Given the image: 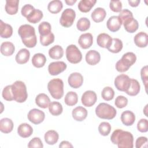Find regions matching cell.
Here are the masks:
<instances>
[{
  "instance_id": "6da1fadb",
  "label": "cell",
  "mask_w": 148,
  "mask_h": 148,
  "mask_svg": "<svg viewBox=\"0 0 148 148\" xmlns=\"http://www.w3.org/2000/svg\"><path fill=\"white\" fill-rule=\"evenodd\" d=\"M110 140L119 148H132L134 147V137L128 131L121 129L114 130L110 136Z\"/></svg>"
},
{
  "instance_id": "7a4b0ae2",
  "label": "cell",
  "mask_w": 148,
  "mask_h": 148,
  "mask_svg": "<svg viewBox=\"0 0 148 148\" xmlns=\"http://www.w3.org/2000/svg\"><path fill=\"white\" fill-rule=\"evenodd\" d=\"M18 34L23 44L28 48L35 47L37 43V38L34 27L29 24L21 25L18 29Z\"/></svg>"
},
{
  "instance_id": "3957f363",
  "label": "cell",
  "mask_w": 148,
  "mask_h": 148,
  "mask_svg": "<svg viewBox=\"0 0 148 148\" xmlns=\"http://www.w3.org/2000/svg\"><path fill=\"white\" fill-rule=\"evenodd\" d=\"M12 90L14 100L18 103L25 102L28 97L27 87L25 83L17 80L12 84Z\"/></svg>"
},
{
  "instance_id": "277c9868",
  "label": "cell",
  "mask_w": 148,
  "mask_h": 148,
  "mask_svg": "<svg viewBox=\"0 0 148 148\" xmlns=\"http://www.w3.org/2000/svg\"><path fill=\"white\" fill-rule=\"evenodd\" d=\"M95 114L100 119L112 120L115 117L117 114L116 109L110 105L102 102L95 108Z\"/></svg>"
},
{
  "instance_id": "5b68a950",
  "label": "cell",
  "mask_w": 148,
  "mask_h": 148,
  "mask_svg": "<svg viewBox=\"0 0 148 148\" xmlns=\"http://www.w3.org/2000/svg\"><path fill=\"white\" fill-rule=\"evenodd\" d=\"M136 61V56L132 52H127L124 54L120 60L116 64V69L119 72L127 71Z\"/></svg>"
},
{
  "instance_id": "8992f818",
  "label": "cell",
  "mask_w": 148,
  "mask_h": 148,
  "mask_svg": "<svg viewBox=\"0 0 148 148\" xmlns=\"http://www.w3.org/2000/svg\"><path fill=\"white\" fill-rule=\"evenodd\" d=\"M47 89L53 98L61 99L64 95L63 81L59 78L51 79L47 84Z\"/></svg>"
},
{
  "instance_id": "52a82bcc",
  "label": "cell",
  "mask_w": 148,
  "mask_h": 148,
  "mask_svg": "<svg viewBox=\"0 0 148 148\" xmlns=\"http://www.w3.org/2000/svg\"><path fill=\"white\" fill-rule=\"evenodd\" d=\"M67 60L72 64H77L82 61V54L80 50L75 45H70L66 49Z\"/></svg>"
},
{
  "instance_id": "ba28073f",
  "label": "cell",
  "mask_w": 148,
  "mask_h": 148,
  "mask_svg": "<svg viewBox=\"0 0 148 148\" xmlns=\"http://www.w3.org/2000/svg\"><path fill=\"white\" fill-rule=\"evenodd\" d=\"M75 17V11L71 8H67L62 12L60 19V23L64 27H69L72 25Z\"/></svg>"
},
{
  "instance_id": "9c48e42d",
  "label": "cell",
  "mask_w": 148,
  "mask_h": 148,
  "mask_svg": "<svg viewBox=\"0 0 148 148\" xmlns=\"http://www.w3.org/2000/svg\"><path fill=\"white\" fill-rule=\"evenodd\" d=\"M116 88L121 91L125 92L129 88L131 84V78L125 74L118 75L114 81Z\"/></svg>"
},
{
  "instance_id": "30bf717a",
  "label": "cell",
  "mask_w": 148,
  "mask_h": 148,
  "mask_svg": "<svg viewBox=\"0 0 148 148\" xmlns=\"http://www.w3.org/2000/svg\"><path fill=\"white\" fill-rule=\"evenodd\" d=\"M28 120L34 124H39L43 121L45 118V113L38 109H32L28 113Z\"/></svg>"
},
{
  "instance_id": "8fae6325",
  "label": "cell",
  "mask_w": 148,
  "mask_h": 148,
  "mask_svg": "<svg viewBox=\"0 0 148 148\" xmlns=\"http://www.w3.org/2000/svg\"><path fill=\"white\" fill-rule=\"evenodd\" d=\"M97 100V94L92 90H87L85 91L81 98L82 104L86 107H91L93 106L96 103Z\"/></svg>"
},
{
  "instance_id": "7c38bea8",
  "label": "cell",
  "mask_w": 148,
  "mask_h": 148,
  "mask_svg": "<svg viewBox=\"0 0 148 148\" xmlns=\"http://www.w3.org/2000/svg\"><path fill=\"white\" fill-rule=\"evenodd\" d=\"M67 65L64 61H56L50 63L48 66V71L50 75L56 76L64 72Z\"/></svg>"
},
{
  "instance_id": "4fadbf2b",
  "label": "cell",
  "mask_w": 148,
  "mask_h": 148,
  "mask_svg": "<svg viewBox=\"0 0 148 148\" xmlns=\"http://www.w3.org/2000/svg\"><path fill=\"white\" fill-rule=\"evenodd\" d=\"M68 82L72 88H77L82 86L83 77L82 74L79 72H73L69 76Z\"/></svg>"
},
{
  "instance_id": "5bb4252c",
  "label": "cell",
  "mask_w": 148,
  "mask_h": 148,
  "mask_svg": "<svg viewBox=\"0 0 148 148\" xmlns=\"http://www.w3.org/2000/svg\"><path fill=\"white\" fill-rule=\"evenodd\" d=\"M93 43V36L90 33L82 34L78 39V43L83 49L90 48Z\"/></svg>"
},
{
  "instance_id": "9a60e30c",
  "label": "cell",
  "mask_w": 148,
  "mask_h": 148,
  "mask_svg": "<svg viewBox=\"0 0 148 148\" xmlns=\"http://www.w3.org/2000/svg\"><path fill=\"white\" fill-rule=\"evenodd\" d=\"M122 25L121 21L117 16H113L109 17L106 23L107 28L111 32H116L120 29Z\"/></svg>"
},
{
  "instance_id": "2e32d148",
  "label": "cell",
  "mask_w": 148,
  "mask_h": 148,
  "mask_svg": "<svg viewBox=\"0 0 148 148\" xmlns=\"http://www.w3.org/2000/svg\"><path fill=\"white\" fill-rule=\"evenodd\" d=\"M86 61L90 65L97 64L101 60V56L98 51L95 50H90L86 54Z\"/></svg>"
},
{
  "instance_id": "e0dca14e",
  "label": "cell",
  "mask_w": 148,
  "mask_h": 148,
  "mask_svg": "<svg viewBox=\"0 0 148 148\" xmlns=\"http://www.w3.org/2000/svg\"><path fill=\"white\" fill-rule=\"evenodd\" d=\"M87 110L83 106H79L74 108L72 112V117L74 120L77 121H82L87 116Z\"/></svg>"
},
{
  "instance_id": "ac0fdd59",
  "label": "cell",
  "mask_w": 148,
  "mask_h": 148,
  "mask_svg": "<svg viewBox=\"0 0 148 148\" xmlns=\"http://www.w3.org/2000/svg\"><path fill=\"white\" fill-rule=\"evenodd\" d=\"M122 24H123L125 31L130 33L135 32L139 27V23L134 17L126 19L122 23Z\"/></svg>"
},
{
  "instance_id": "d6986e66",
  "label": "cell",
  "mask_w": 148,
  "mask_h": 148,
  "mask_svg": "<svg viewBox=\"0 0 148 148\" xmlns=\"http://www.w3.org/2000/svg\"><path fill=\"white\" fill-rule=\"evenodd\" d=\"M112 42V37L105 33H101L99 34L97 38V45L102 48L108 49Z\"/></svg>"
},
{
  "instance_id": "ffe728a7",
  "label": "cell",
  "mask_w": 148,
  "mask_h": 148,
  "mask_svg": "<svg viewBox=\"0 0 148 148\" xmlns=\"http://www.w3.org/2000/svg\"><path fill=\"white\" fill-rule=\"evenodd\" d=\"M134 43L139 47H145L148 44V35L146 32H140L136 34L134 38Z\"/></svg>"
},
{
  "instance_id": "44dd1931",
  "label": "cell",
  "mask_w": 148,
  "mask_h": 148,
  "mask_svg": "<svg viewBox=\"0 0 148 148\" xmlns=\"http://www.w3.org/2000/svg\"><path fill=\"white\" fill-rule=\"evenodd\" d=\"M121 121L124 125L131 126L135 121V115L130 110H125L121 114Z\"/></svg>"
},
{
  "instance_id": "7402d4cb",
  "label": "cell",
  "mask_w": 148,
  "mask_h": 148,
  "mask_svg": "<svg viewBox=\"0 0 148 148\" xmlns=\"http://www.w3.org/2000/svg\"><path fill=\"white\" fill-rule=\"evenodd\" d=\"M17 133L22 138H28L32 134L33 128L27 123H22L18 127Z\"/></svg>"
},
{
  "instance_id": "603a6c76",
  "label": "cell",
  "mask_w": 148,
  "mask_h": 148,
  "mask_svg": "<svg viewBox=\"0 0 148 148\" xmlns=\"http://www.w3.org/2000/svg\"><path fill=\"white\" fill-rule=\"evenodd\" d=\"M30 57V53L27 49H20L16 55L15 60L18 64H24L27 63Z\"/></svg>"
},
{
  "instance_id": "cb8c5ba5",
  "label": "cell",
  "mask_w": 148,
  "mask_h": 148,
  "mask_svg": "<svg viewBox=\"0 0 148 148\" xmlns=\"http://www.w3.org/2000/svg\"><path fill=\"white\" fill-rule=\"evenodd\" d=\"M35 103L39 108L45 109L49 107L50 103V99L46 94L40 93L36 97Z\"/></svg>"
},
{
  "instance_id": "d4e9b609",
  "label": "cell",
  "mask_w": 148,
  "mask_h": 148,
  "mask_svg": "<svg viewBox=\"0 0 148 148\" xmlns=\"http://www.w3.org/2000/svg\"><path fill=\"white\" fill-rule=\"evenodd\" d=\"M18 0H7L5 7V11L10 15L16 14L18 12Z\"/></svg>"
},
{
  "instance_id": "484cf974",
  "label": "cell",
  "mask_w": 148,
  "mask_h": 148,
  "mask_svg": "<svg viewBox=\"0 0 148 148\" xmlns=\"http://www.w3.org/2000/svg\"><path fill=\"white\" fill-rule=\"evenodd\" d=\"M106 16L105 10L102 8H95L91 13V17L92 20L95 23H100L104 20Z\"/></svg>"
},
{
  "instance_id": "4316f807",
  "label": "cell",
  "mask_w": 148,
  "mask_h": 148,
  "mask_svg": "<svg viewBox=\"0 0 148 148\" xmlns=\"http://www.w3.org/2000/svg\"><path fill=\"white\" fill-rule=\"evenodd\" d=\"M13 121L9 118H3L0 121V131L4 134H8L13 129Z\"/></svg>"
},
{
  "instance_id": "83f0119b",
  "label": "cell",
  "mask_w": 148,
  "mask_h": 148,
  "mask_svg": "<svg viewBox=\"0 0 148 148\" xmlns=\"http://www.w3.org/2000/svg\"><path fill=\"white\" fill-rule=\"evenodd\" d=\"M44 139L46 143L49 145H53L58 142L59 135L58 132L54 130H49L45 133Z\"/></svg>"
},
{
  "instance_id": "f1b7e54d",
  "label": "cell",
  "mask_w": 148,
  "mask_h": 148,
  "mask_svg": "<svg viewBox=\"0 0 148 148\" xmlns=\"http://www.w3.org/2000/svg\"><path fill=\"white\" fill-rule=\"evenodd\" d=\"M96 2V0H81L79 2L77 7L80 12L87 13L91 10Z\"/></svg>"
},
{
  "instance_id": "f546056e",
  "label": "cell",
  "mask_w": 148,
  "mask_h": 148,
  "mask_svg": "<svg viewBox=\"0 0 148 148\" xmlns=\"http://www.w3.org/2000/svg\"><path fill=\"white\" fill-rule=\"evenodd\" d=\"M15 50V47L10 42H4L1 45V53L5 56H12Z\"/></svg>"
},
{
  "instance_id": "4dcf8cb0",
  "label": "cell",
  "mask_w": 148,
  "mask_h": 148,
  "mask_svg": "<svg viewBox=\"0 0 148 148\" xmlns=\"http://www.w3.org/2000/svg\"><path fill=\"white\" fill-rule=\"evenodd\" d=\"M50 57L54 60H59L64 56V50L60 45H55L49 50Z\"/></svg>"
},
{
  "instance_id": "1f68e13d",
  "label": "cell",
  "mask_w": 148,
  "mask_h": 148,
  "mask_svg": "<svg viewBox=\"0 0 148 148\" xmlns=\"http://www.w3.org/2000/svg\"><path fill=\"white\" fill-rule=\"evenodd\" d=\"M1 27V37L2 38H9L13 34V28L12 27L5 23L2 20L0 21Z\"/></svg>"
},
{
  "instance_id": "d6a6232c",
  "label": "cell",
  "mask_w": 148,
  "mask_h": 148,
  "mask_svg": "<svg viewBox=\"0 0 148 148\" xmlns=\"http://www.w3.org/2000/svg\"><path fill=\"white\" fill-rule=\"evenodd\" d=\"M46 62V57L42 53H36L32 58V64L36 68L43 67Z\"/></svg>"
},
{
  "instance_id": "836d02e7",
  "label": "cell",
  "mask_w": 148,
  "mask_h": 148,
  "mask_svg": "<svg viewBox=\"0 0 148 148\" xmlns=\"http://www.w3.org/2000/svg\"><path fill=\"white\" fill-rule=\"evenodd\" d=\"M140 90V86L138 81L135 79H131L130 86L125 92L130 96H135L138 94Z\"/></svg>"
},
{
  "instance_id": "e575fe53",
  "label": "cell",
  "mask_w": 148,
  "mask_h": 148,
  "mask_svg": "<svg viewBox=\"0 0 148 148\" xmlns=\"http://www.w3.org/2000/svg\"><path fill=\"white\" fill-rule=\"evenodd\" d=\"M63 8L62 2L60 0H53L50 1L47 5L48 10L53 14L59 13Z\"/></svg>"
},
{
  "instance_id": "d590c367",
  "label": "cell",
  "mask_w": 148,
  "mask_h": 148,
  "mask_svg": "<svg viewBox=\"0 0 148 148\" xmlns=\"http://www.w3.org/2000/svg\"><path fill=\"white\" fill-rule=\"evenodd\" d=\"M49 112L53 116H57L61 114L63 111V108L59 102L53 101L50 102L49 106Z\"/></svg>"
},
{
  "instance_id": "8d00e7d4",
  "label": "cell",
  "mask_w": 148,
  "mask_h": 148,
  "mask_svg": "<svg viewBox=\"0 0 148 148\" xmlns=\"http://www.w3.org/2000/svg\"><path fill=\"white\" fill-rule=\"evenodd\" d=\"M123 45L122 41L119 38H112V42L110 46L107 49L110 52L113 53H119L123 49Z\"/></svg>"
},
{
  "instance_id": "74e56055",
  "label": "cell",
  "mask_w": 148,
  "mask_h": 148,
  "mask_svg": "<svg viewBox=\"0 0 148 148\" xmlns=\"http://www.w3.org/2000/svg\"><path fill=\"white\" fill-rule=\"evenodd\" d=\"M43 16V12L39 9H35L26 18L29 23L36 24L41 20Z\"/></svg>"
},
{
  "instance_id": "f35d334b",
  "label": "cell",
  "mask_w": 148,
  "mask_h": 148,
  "mask_svg": "<svg viewBox=\"0 0 148 148\" xmlns=\"http://www.w3.org/2000/svg\"><path fill=\"white\" fill-rule=\"evenodd\" d=\"M64 101L68 106H71L75 105L78 101L77 94L74 91H69L65 95Z\"/></svg>"
},
{
  "instance_id": "ab89813d",
  "label": "cell",
  "mask_w": 148,
  "mask_h": 148,
  "mask_svg": "<svg viewBox=\"0 0 148 148\" xmlns=\"http://www.w3.org/2000/svg\"><path fill=\"white\" fill-rule=\"evenodd\" d=\"M51 26L49 22L43 21L38 26L40 36H46L51 32Z\"/></svg>"
},
{
  "instance_id": "60d3db41",
  "label": "cell",
  "mask_w": 148,
  "mask_h": 148,
  "mask_svg": "<svg viewBox=\"0 0 148 148\" xmlns=\"http://www.w3.org/2000/svg\"><path fill=\"white\" fill-rule=\"evenodd\" d=\"M90 27V21L87 17H81L76 24V27L80 31H86Z\"/></svg>"
},
{
  "instance_id": "b9f144b4",
  "label": "cell",
  "mask_w": 148,
  "mask_h": 148,
  "mask_svg": "<svg viewBox=\"0 0 148 148\" xmlns=\"http://www.w3.org/2000/svg\"><path fill=\"white\" fill-rule=\"evenodd\" d=\"M114 95V91L113 89L109 86L104 87L101 92L102 98L107 101L112 100Z\"/></svg>"
},
{
  "instance_id": "7bdbcfd3",
  "label": "cell",
  "mask_w": 148,
  "mask_h": 148,
  "mask_svg": "<svg viewBox=\"0 0 148 148\" xmlns=\"http://www.w3.org/2000/svg\"><path fill=\"white\" fill-rule=\"evenodd\" d=\"M111 125L108 122H102L98 126V131L102 136H107L111 131Z\"/></svg>"
},
{
  "instance_id": "ee69618b",
  "label": "cell",
  "mask_w": 148,
  "mask_h": 148,
  "mask_svg": "<svg viewBox=\"0 0 148 148\" xmlns=\"http://www.w3.org/2000/svg\"><path fill=\"white\" fill-rule=\"evenodd\" d=\"M54 35L51 32L46 36H40V42L43 46H47L54 41Z\"/></svg>"
},
{
  "instance_id": "f6af8a7d",
  "label": "cell",
  "mask_w": 148,
  "mask_h": 148,
  "mask_svg": "<svg viewBox=\"0 0 148 148\" xmlns=\"http://www.w3.org/2000/svg\"><path fill=\"white\" fill-rule=\"evenodd\" d=\"M2 95L3 98L6 101H11L14 100L12 90V85H8L5 87L2 90Z\"/></svg>"
},
{
  "instance_id": "bcb514c9",
  "label": "cell",
  "mask_w": 148,
  "mask_h": 148,
  "mask_svg": "<svg viewBox=\"0 0 148 148\" xmlns=\"http://www.w3.org/2000/svg\"><path fill=\"white\" fill-rule=\"evenodd\" d=\"M127 104L128 99L123 95L117 96L114 101V105H116V106L120 109L125 108L127 105Z\"/></svg>"
},
{
  "instance_id": "7dc6e473",
  "label": "cell",
  "mask_w": 148,
  "mask_h": 148,
  "mask_svg": "<svg viewBox=\"0 0 148 148\" xmlns=\"http://www.w3.org/2000/svg\"><path fill=\"white\" fill-rule=\"evenodd\" d=\"M137 129L140 132H146L148 130V121L146 119H141L137 124Z\"/></svg>"
},
{
  "instance_id": "c3c4849f",
  "label": "cell",
  "mask_w": 148,
  "mask_h": 148,
  "mask_svg": "<svg viewBox=\"0 0 148 148\" xmlns=\"http://www.w3.org/2000/svg\"><path fill=\"white\" fill-rule=\"evenodd\" d=\"M43 147V143L41 139L39 137H35L32 138L28 144V147L32 148V147H39L42 148Z\"/></svg>"
},
{
  "instance_id": "681fc988",
  "label": "cell",
  "mask_w": 148,
  "mask_h": 148,
  "mask_svg": "<svg viewBox=\"0 0 148 148\" xmlns=\"http://www.w3.org/2000/svg\"><path fill=\"white\" fill-rule=\"evenodd\" d=\"M109 7L114 12H120L122 10V3L120 1H110Z\"/></svg>"
},
{
  "instance_id": "f907efd6",
  "label": "cell",
  "mask_w": 148,
  "mask_h": 148,
  "mask_svg": "<svg viewBox=\"0 0 148 148\" xmlns=\"http://www.w3.org/2000/svg\"><path fill=\"white\" fill-rule=\"evenodd\" d=\"M35 9V8L32 5L30 4H26L22 7L21 10V13L24 17L27 18L29 15L31 14V13Z\"/></svg>"
},
{
  "instance_id": "816d5d0a",
  "label": "cell",
  "mask_w": 148,
  "mask_h": 148,
  "mask_svg": "<svg viewBox=\"0 0 148 148\" xmlns=\"http://www.w3.org/2000/svg\"><path fill=\"white\" fill-rule=\"evenodd\" d=\"M118 17L120 18V20L121 21V23H123L126 19L134 16H133L132 13L130 10H129L127 9H125L121 10L119 12V14Z\"/></svg>"
},
{
  "instance_id": "f5cc1de1",
  "label": "cell",
  "mask_w": 148,
  "mask_h": 148,
  "mask_svg": "<svg viewBox=\"0 0 148 148\" xmlns=\"http://www.w3.org/2000/svg\"><path fill=\"white\" fill-rule=\"evenodd\" d=\"M147 75H148V68H147V66L145 65L143 67H142V68L140 70V76H141L142 80L145 85L146 92H147V82H148Z\"/></svg>"
},
{
  "instance_id": "db71d44e",
  "label": "cell",
  "mask_w": 148,
  "mask_h": 148,
  "mask_svg": "<svg viewBox=\"0 0 148 148\" xmlns=\"http://www.w3.org/2000/svg\"><path fill=\"white\" fill-rule=\"evenodd\" d=\"M135 147L136 148H142L147 147V138L145 136H140L138 138L135 142Z\"/></svg>"
},
{
  "instance_id": "11a10c76",
  "label": "cell",
  "mask_w": 148,
  "mask_h": 148,
  "mask_svg": "<svg viewBox=\"0 0 148 148\" xmlns=\"http://www.w3.org/2000/svg\"><path fill=\"white\" fill-rule=\"evenodd\" d=\"M73 145L68 141L63 140L59 145V147H73Z\"/></svg>"
},
{
  "instance_id": "9f6ffc18",
  "label": "cell",
  "mask_w": 148,
  "mask_h": 148,
  "mask_svg": "<svg viewBox=\"0 0 148 148\" xmlns=\"http://www.w3.org/2000/svg\"><path fill=\"white\" fill-rule=\"evenodd\" d=\"M129 5L132 7H136L140 3V0H128V1Z\"/></svg>"
},
{
  "instance_id": "6f0895ef",
  "label": "cell",
  "mask_w": 148,
  "mask_h": 148,
  "mask_svg": "<svg viewBox=\"0 0 148 148\" xmlns=\"http://www.w3.org/2000/svg\"><path fill=\"white\" fill-rule=\"evenodd\" d=\"M76 0H65V2L68 5L70 6H72L74 3L76 2Z\"/></svg>"
},
{
  "instance_id": "680465c9",
  "label": "cell",
  "mask_w": 148,
  "mask_h": 148,
  "mask_svg": "<svg viewBox=\"0 0 148 148\" xmlns=\"http://www.w3.org/2000/svg\"><path fill=\"white\" fill-rule=\"evenodd\" d=\"M147 105H146L145 106V108H144V109H143V112H144V114H145V116L147 117L148 116H147V114L146 113V112H147Z\"/></svg>"
}]
</instances>
